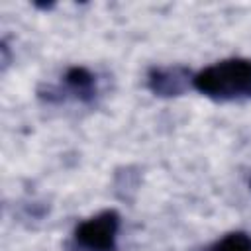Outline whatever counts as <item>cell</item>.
<instances>
[{"mask_svg":"<svg viewBox=\"0 0 251 251\" xmlns=\"http://www.w3.org/2000/svg\"><path fill=\"white\" fill-rule=\"evenodd\" d=\"M249 186H251V180H249Z\"/></svg>","mask_w":251,"mask_h":251,"instance_id":"cell-8","label":"cell"},{"mask_svg":"<svg viewBox=\"0 0 251 251\" xmlns=\"http://www.w3.org/2000/svg\"><path fill=\"white\" fill-rule=\"evenodd\" d=\"M192 88L214 102L251 100V59L231 57L194 73Z\"/></svg>","mask_w":251,"mask_h":251,"instance_id":"cell-1","label":"cell"},{"mask_svg":"<svg viewBox=\"0 0 251 251\" xmlns=\"http://www.w3.org/2000/svg\"><path fill=\"white\" fill-rule=\"evenodd\" d=\"M118 231L120 214L116 210H102L76 224L71 245L84 251H116Z\"/></svg>","mask_w":251,"mask_h":251,"instance_id":"cell-3","label":"cell"},{"mask_svg":"<svg viewBox=\"0 0 251 251\" xmlns=\"http://www.w3.org/2000/svg\"><path fill=\"white\" fill-rule=\"evenodd\" d=\"M194 73L184 65H159L147 71V88L159 98L182 96L192 86Z\"/></svg>","mask_w":251,"mask_h":251,"instance_id":"cell-4","label":"cell"},{"mask_svg":"<svg viewBox=\"0 0 251 251\" xmlns=\"http://www.w3.org/2000/svg\"><path fill=\"white\" fill-rule=\"evenodd\" d=\"M0 53H2V71H6L8 65H10V51H8V43H6V41H2Z\"/></svg>","mask_w":251,"mask_h":251,"instance_id":"cell-6","label":"cell"},{"mask_svg":"<svg viewBox=\"0 0 251 251\" xmlns=\"http://www.w3.org/2000/svg\"><path fill=\"white\" fill-rule=\"evenodd\" d=\"M67 251H84V249H78V247H75V245H69Z\"/></svg>","mask_w":251,"mask_h":251,"instance_id":"cell-7","label":"cell"},{"mask_svg":"<svg viewBox=\"0 0 251 251\" xmlns=\"http://www.w3.org/2000/svg\"><path fill=\"white\" fill-rule=\"evenodd\" d=\"M37 96L47 104H59L65 100L92 104L98 98V78L88 67L73 65L65 71L59 84L39 86Z\"/></svg>","mask_w":251,"mask_h":251,"instance_id":"cell-2","label":"cell"},{"mask_svg":"<svg viewBox=\"0 0 251 251\" xmlns=\"http://www.w3.org/2000/svg\"><path fill=\"white\" fill-rule=\"evenodd\" d=\"M206 251H251V235L245 231H229L216 239Z\"/></svg>","mask_w":251,"mask_h":251,"instance_id":"cell-5","label":"cell"}]
</instances>
